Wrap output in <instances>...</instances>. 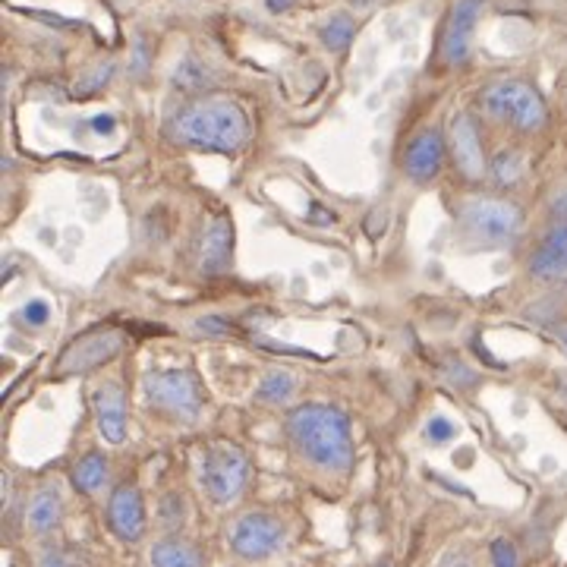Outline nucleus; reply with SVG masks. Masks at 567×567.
I'll use <instances>...</instances> for the list:
<instances>
[{
	"label": "nucleus",
	"instance_id": "nucleus-16",
	"mask_svg": "<svg viewBox=\"0 0 567 567\" xmlns=\"http://www.w3.org/2000/svg\"><path fill=\"white\" fill-rule=\"evenodd\" d=\"M152 564L155 567H202V558L189 542L161 539L152 548Z\"/></svg>",
	"mask_w": 567,
	"mask_h": 567
},
{
	"label": "nucleus",
	"instance_id": "nucleus-32",
	"mask_svg": "<svg viewBox=\"0 0 567 567\" xmlns=\"http://www.w3.org/2000/svg\"><path fill=\"white\" fill-rule=\"evenodd\" d=\"M114 126H117V120L110 114H98V117H92V129L95 133H101V135H108V133H114Z\"/></svg>",
	"mask_w": 567,
	"mask_h": 567
},
{
	"label": "nucleus",
	"instance_id": "nucleus-17",
	"mask_svg": "<svg viewBox=\"0 0 567 567\" xmlns=\"http://www.w3.org/2000/svg\"><path fill=\"white\" fill-rule=\"evenodd\" d=\"M29 527L35 529V533H48V529H54L60 523V495L57 489H41L39 495L32 498V504H29Z\"/></svg>",
	"mask_w": 567,
	"mask_h": 567
},
{
	"label": "nucleus",
	"instance_id": "nucleus-25",
	"mask_svg": "<svg viewBox=\"0 0 567 567\" xmlns=\"http://www.w3.org/2000/svg\"><path fill=\"white\" fill-rule=\"evenodd\" d=\"M492 558H495V567H520V561H517V548L510 545L508 539L492 542Z\"/></svg>",
	"mask_w": 567,
	"mask_h": 567
},
{
	"label": "nucleus",
	"instance_id": "nucleus-35",
	"mask_svg": "<svg viewBox=\"0 0 567 567\" xmlns=\"http://www.w3.org/2000/svg\"><path fill=\"white\" fill-rule=\"evenodd\" d=\"M558 337H561V344L567 347V328H558Z\"/></svg>",
	"mask_w": 567,
	"mask_h": 567
},
{
	"label": "nucleus",
	"instance_id": "nucleus-2",
	"mask_svg": "<svg viewBox=\"0 0 567 567\" xmlns=\"http://www.w3.org/2000/svg\"><path fill=\"white\" fill-rule=\"evenodd\" d=\"M287 435L306 460L322 470L347 473L353 467L350 423L341 410L325 404H303L287 416Z\"/></svg>",
	"mask_w": 567,
	"mask_h": 567
},
{
	"label": "nucleus",
	"instance_id": "nucleus-3",
	"mask_svg": "<svg viewBox=\"0 0 567 567\" xmlns=\"http://www.w3.org/2000/svg\"><path fill=\"white\" fill-rule=\"evenodd\" d=\"M145 397L155 410L180 419V423H196L202 410L199 379L189 369H158L145 375Z\"/></svg>",
	"mask_w": 567,
	"mask_h": 567
},
{
	"label": "nucleus",
	"instance_id": "nucleus-7",
	"mask_svg": "<svg viewBox=\"0 0 567 567\" xmlns=\"http://www.w3.org/2000/svg\"><path fill=\"white\" fill-rule=\"evenodd\" d=\"M120 347H123L120 331H114V328L89 331V335L76 337V341L60 353L54 372L57 375H85L95 366H104V362L114 360V356L120 353Z\"/></svg>",
	"mask_w": 567,
	"mask_h": 567
},
{
	"label": "nucleus",
	"instance_id": "nucleus-33",
	"mask_svg": "<svg viewBox=\"0 0 567 567\" xmlns=\"http://www.w3.org/2000/svg\"><path fill=\"white\" fill-rule=\"evenodd\" d=\"M287 7H291V0H268V10H275V13L277 10H287Z\"/></svg>",
	"mask_w": 567,
	"mask_h": 567
},
{
	"label": "nucleus",
	"instance_id": "nucleus-9",
	"mask_svg": "<svg viewBox=\"0 0 567 567\" xmlns=\"http://www.w3.org/2000/svg\"><path fill=\"white\" fill-rule=\"evenodd\" d=\"M479 13H483V0H458V7L451 10L445 35H441V57L448 66H460L470 57V39Z\"/></svg>",
	"mask_w": 567,
	"mask_h": 567
},
{
	"label": "nucleus",
	"instance_id": "nucleus-19",
	"mask_svg": "<svg viewBox=\"0 0 567 567\" xmlns=\"http://www.w3.org/2000/svg\"><path fill=\"white\" fill-rule=\"evenodd\" d=\"M214 83L212 70H208L205 64H199L196 57H187L177 64L174 70V85L183 92H199V89H208V85Z\"/></svg>",
	"mask_w": 567,
	"mask_h": 567
},
{
	"label": "nucleus",
	"instance_id": "nucleus-22",
	"mask_svg": "<svg viewBox=\"0 0 567 567\" xmlns=\"http://www.w3.org/2000/svg\"><path fill=\"white\" fill-rule=\"evenodd\" d=\"M520 168H523V164H520V158H517L514 152H502V155L495 158V168H492V170H495V180L508 187V183H514L517 177H520Z\"/></svg>",
	"mask_w": 567,
	"mask_h": 567
},
{
	"label": "nucleus",
	"instance_id": "nucleus-12",
	"mask_svg": "<svg viewBox=\"0 0 567 567\" xmlns=\"http://www.w3.org/2000/svg\"><path fill=\"white\" fill-rule=\"evenodd\" d=\"M231 256H233V224L227 214H218V218L208 221L205 237H202L199 268L205 275H221V271L231 268Z\"/></svg>",
	"mask_w": 567,
	"mask_h": 567
},
{
	"label": "nucleus",
	"instance_id": "nucleus-13",
	"mask_svg": "<svg viewBox=\"0 0 567 567\" xmlns=\"http://www.w3.org/2000/svg\"><path fill=\"white\" fill-rule=\"evenodd\" d=\"M451 149H454V161L464 170L467 177H483V142H479V129L476 120L470 114H458L451 123Z\"/></svg>",
	"mask_w": 567,
	"mask_h": 567
},
{
	"label": "nucleus",
	"instance_id": "nucleus-37",
	"mask_svg": "<svg viewBox=\"0 0 567 567\" xmlns=\"http://www.w3.org/2000/svg\"><path fill=\"white\" fill-rule=\"evenodd\" d=\"M381 567H391V564H381Z\"/></svg>",
	"mask_w": 567,
	"mask_h": 567
},
{
	"label": "nucleus",
	"instance_id": "nucleus-15",
	"mask_svg": "<svg viewBox=\"0 0 567 567\" xmlns=\"http://www.w3.org/2000/svg\"><path fill=\"white\" fill-rule=\"evenodd\" d=\"M533 275L539 277H558L567 275V224H554L548 237L542 240L539 252L533 256Z\"/></svg>",
	"mask_w": 567,
	"mask_h": 567
},
{
	"label": "nucleus",
	"instance_id": "nucleus-30",
	"mask_svg": "<svg viewBox=\"0 0 567 567\" xmlns=\"http://www.w3.org/2000/svg\"><path fill=\"white\" fill-rule=\"evenodd\" d=\"M196 331H205V335H231V325H227L224 318L208 316V318H199V322H196Z\"/></svg>",
	"mask_w": 567,
	"mask_h": 567
},
{
	"label": "nucleus",
	"instance_id": "nucleus-1",
	"mask_svg": "<svg viewBox=\"0 0 567 567\" xmlns=\"http://www.w3.org/2000/svg\"><path fill=\"white\" fill-rule=\"evenodd\" d=\"M170 139L189 149L224 152L233 155L249 142V117L237 101L227 98H202L180 108L168 123Z\"/></svg>",
	"mask_w": 567,
	"mask_h": 567
},
{
	"label": "nucleus",
	"instance_id": "nucleus-20",
	"mask_svg": "<svg viewBox=\"0 0 567 567\" xmlns=\"http://www.w3.org/2000/svg\"><path fill=\"white\" fill-rule=\"evenodd\" d=\"M293 375L284 372V369H275V372H268L262 379V385H258V397L268 400V404H287L293 394Z\"/></svg>",
	"mask_w": 567,
	"mask_h": 567
},
{
	"label": "nucleus",
	"instance_id": "nucleus-14",
	"mask_svg": "<svg viewBox=\"0 0 567 567\" xmlns=\"http://www.w3.org/2000/svg\"><path fill=\"white\" fill-rule=\"evenodd\" d=\"M441 158H445V142H441V135L435 133V129H423V133L410 142V149H406L404 168L416 183H425L439 174Z\"/></svg>",
	"mask_w": 567,
	"mask_h": 567
},
{
	"label": "nucleus",
	"instance_id": "nucleus-36",
	"mask_svg": "<svg viewBox=\"0 0 567 567\" xmlns=\"http://www.w3.org/2000/svg\"><path fill=\"white\" fill-rule=\"evenodd\" d=\"M445 567H470V564H464V561L458 564V561H451V564H445Z\"/></svg>",
	"mask_w": 567,
	"mask_h": 567
},
{
	"label": "nucleus",
	"instance_id": "nucleus-31",
	"mask_svg": "<svg viewBox=\"0 0 567 567\" xmlns=\"http://www.w3.org/2000/svg\"><path fill=\"white\" fill-rule=\"evenodd\" d=\"M552 218H554V224H567V189H564V193L554 196V202H552Z\"/></svg>",
	"mask_w": 567,
	"mask_h": 567
},
{
	"label": "nucleus",
	"instance_id": "nucleus-24",
	"mask_svg": "<svg viewBox=\"0 0 567 567\" xmlns=\"http://www.w3.org/2000/svg\"><path fill=\"white\" fill-rule=\"evenodd\" d=\"M454 435V423L445 416H432L429 419V425H425V439L435 441V445H441V441H448Z\"/></svg>",
	"mask_w": 567,
	"mask_h": 567
},
{
	"label": "nucleus",
	"instance_id": "nucleus-26",
	"mask_svg": "<svg viewBox=\"0 0 567 567\" xmlns=\"http://www.w3.org/2000/svg\"><path fill=\"white\" fill-rule=\"evenodd\" d=\"M161 520L168 523V527H177V523L183 520V498L180 495H168L161 502Z\"/></svg>",
	"mask_w": 567,
	"mask_h": 567
},
{
	"label": "nucleus",
	"instance_id": "nucleus-34",
	"mask_svg": "<svg viewBox=\"0 0 567 567\" xmlns=\"http://www.w3.org/2000/svg\"><path fill=\"white\" fill-rule=\"evenodd\" d=\"M558 388H561V394H564V397H567V372L558 379Z\"/></svg>",
	"mask_w": 567,
	"mask_h": 567
},
{
	"label": "nucleus",
	"instance_id": "nucleus-18",
	"mask_svg": "<svg viewBox=\"0 0 567 567\" xmlns=\"http://www.w3.org/2000/svg\"><path fill=\"white\" fill-rule=\"evenodd\" d=\"M104 479H108V460L101 454H89L73 470V483H76L79 492H98L104 485Z\"/></svg>",
	"mask_w": 567,
	"mask_h": 567
},
{
	"label": "nucleus",
	"instance_id": "nucleus-21",
	"mask_svg": "<svg viewBox=\"0 0 567 567\" xmlns=\"http://www.w3.org/2000/svg\"><path fill=\"white\" fill-rule=\"evenodd\" d=\"M322 41L331 51H344V48L353 41V22H350L347 16H335V20L322 29Z\"/></svg>",
	"mask_w": 567,
	"mask_h": 567
},
{
	"label": "nucleus",
	"instance_id": "nucleus-5",
	"mask_svg": "<svg viewBox=\"0 0 567 567\" xmlns=\"http://www.w3.org/2000/svg\"><path fill=\"white\" fill-rule=\"evenodd\" d=\"M483 104L492 117L514 123L523 133H533L545 123V104L539 92L527 83H495L492 89H485Z\"/></svg>",
	"mask_w": 567,
	"mask_h": 567
},
{
	"label": "nucleus",
	"instance_id": "nucleus-4",
	"mask_svg": "<svg viewBox=\"0 0 567 567\" xmlns=\"http://www.w3.org/2000/svg\"><path fill=\"white\" fill-rule=\"evenodd\" d=\"M246 479H249V458L237 445L218 441L202 454V485L212 502L231 504L233 498H240Z\"/></svg>",
	"mask_w": 567,
	"mask_h": 567
},
{
	"label": "nucleus",
	"instance_id": "nucleus-11",
	"mask_svg": "<svg viewBox=\"0 0 567 567\" xmlns=\"http://www.w3.org/2000/svg\"><path fill=\"white\" fill-rule=\"evenodd\" d=\"M110 529L120 536L123 542H139L145 533V508H142V495L135 485H120L110 495L108 504Z\"/></svg>",
	"mask_w": 567,
	"mask_h": 567
},
{
	"label": "nucleus",
	"instance_id": "nucleus-29",
	"mask_svg": "<svg viewBox=\"0 0 567 567\" xmlns=\"http://www.w3.org/2000/svg\"><path fill=\"white\" fill-rule=\"evenodd\" d=\"M445 375L454 381V385H460V388H470L473 381H476V375H473L470 369L464 366V362H448V366H445Z\"/></svg>",
	"mask_w": 567,
	"mask_h": 567
},
{
	"label": "nucleus",
	"instance_id": "nucleus-8",
	"mask_svg": "<svg viewBox=\"0 0 567 567\" xmlns=\"http://www.w3.org/2000/svg\"><path fill=\"white\" fill-rule=\"evenodd\" d=\"M284 542V527L271 514L252 510L237 520L231 533V545L240 558H268L271 552H277Z\"/></svg>",
	"mask_w": 567,
	"mask_h": 567
},
{
	"label": "nucleus",
	"instance_id": "nucleus-23",
	"mask_svg": "<svg viewBox=\"0 0 567 567\" xmlns=\"http://www.w3.org/2000/svg\"><path fill=\"white\" fill-rule=\"evenodd\" d=\"M110 76H114V64L95 66V73H89V76L79 79V83H76V95H95L101 85H108Z\"/></svg>",
	"mask_w": 567,
	"mask_h": 567
},
{
	"label": "nucleus",
	"instance_id": "nucleus-27",
	"mask_svg": "<svg viewBox=\"0 0 567 567\" xmlns=\"http://www.w3.org/2000/svg\"><path fill=\"white\" fill-rule=\"evenodd\" d=\"M39 567H79V561L73 558L70 552H64V548H48V552L41 554Z\"/></svg>",
	"mask_w": 567,
	"mask_h": 567
},
{
	"label": "nucleus",
	"instance_id": "nucleus-6",
	"mask_svg": "<svg viewBox=\"0 0 567 567\" xmlns=\"http://www.w3.org/2000/svg\"><path fill=\"white\" fill-rule=\"evenodd\" d=\"M464 227L489 246L508 243L520 231V208L502 199H473L464 205Z\"/></svg>",
	"mask_w": 567,
	"mask_h": 567
},
{
	"label": "nucleus",
	"instance_id": "nucleus-10",
	"mask_svg": "<svg viewBox=\"0 0 567 567\" xmlns=\"http://www.w3.org/2000/svg\"><path fill=\"white\" fill-rule=\"evenodd\" d=\"M92 406H95L98 429L110 445H123L126 439V394L117 381H101L92 394Z\"/></svg>",
	"mask_w": 567,
	"mask_h": 567
},
{
	"label": "nucleus",
	"instance_id": "nucleus-28",
	"mask_svg": "<svg viewBox=\"0 0 567 567\" xmlns=\"http://www.w3.org/2000/svg\"><path fill=\"white\" fill-rule=\"evenodd\" d=\"M48 316H51V310H48L45 300H32V303L22 306V322L29 325H45Z\"/></svg>",
	"mask_w": 567,
	"mask_h": 567
}]
</instances>
